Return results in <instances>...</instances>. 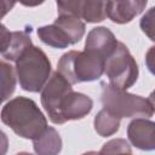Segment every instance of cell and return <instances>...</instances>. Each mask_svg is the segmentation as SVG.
<instances>
[{"label":"cell","instance_id":"5","mask_svg":"<svg viewBox=\"0 0 155 155\" xmlns=\"http://www.w3.org/2000/svg\"><path fill=\"white\" fill-rule=\"evenodd\" d=\"M101 101L103 109L114 116L122 117H150L154 114L153 107L148 99L142 96L117 90L107 82L101 84Z\"/></svg>","mask_w":155,"mask_h":155},{"label":"cell","instance_id":"13","mask_svg":"<svg viewBox=\"0 0 155 155\" xmlns=\"http://www.w3.org/2000/svg\"><path fill=\"white\" fill-rule=\"evenodd\" d=\"M107 17V1L80 0L79 18L87 23H98Z\"/></svg>","mask_w":155,"mask_h":155},{"label":"cell","instance_id":"10","mask_svg":"<svg viewBox=\"0 0 155 155\" xmlns=\"http://www.w3.org/2000/svg\"><path fill=\"white\" fill-rule=\"evenodd\" d=\"M147 4V0L107 1V17L116 24H126L142 13Z\"/></svg>","mask_w":155,"mask_h":155},{"label":"cell","instance_id":"4","mask_svg":"<svg viewBox=\"0 0 155 155\" xmlns=\"http://www.w3.org/2000/svg\"><path fill=\"white\" fill-rule=\"evenodd\" d=\"M105 61L86 51H69L61 56L57 71L70 84L91 82L104 74Z\"/></svg>","mask_w":155,"mask_h":155},{"label":"cell","instance_id":"7","mask_svg":"<svg viewBox=\"0 0 155 155\" xmlns=\"http://www.w3.org/2000/svg\"><path fill=\"white\" fill-rule=\"evenodd\" d=\"M117 45L119 41L110 29L107 27H96L87 34L85 51L107 61V58H109L116 50Z\"/></svg>","mask_w":155,"mask_h":155},{"label":"cell","instance_id":"20","mask_svg":"<svg viewBox=\"0 0 155 155\" xmlns=\"http://www.w3.org/2000/svg\"><path fill=\"white\" fill-rule=\"evenodd\" d=\"M148 101H149V103L151 104V107H153V110L155 111V90L149 94V98H148Z\"/></svg>","mask_w":155,"mask_h":155},{"label":"cell","instance_id":"22","mask_svg":"<svg viewBox=\"0 0 155 155\" xmlns=\"http://www.w3.org/2000/svg\"><path fill=\"white\" fill-rule=\"evenodd\" d=\"M16 155H33V154L27 153V151H22V153H18V154H16Z\"/></svg>","mask_w":155,"mask_h":155},{"label":"cell","instance_id":"8","mask_svg":"<svg viewBox=\"0 0 155 155\" xmlns=\"http://www.w3.org/2000/svg\"><path fill=\"white\" fill-rule=\"evenodd\" d=\"M127 138L137 149L155 150V121L145 117L133 119L127 126Z\"/></svg>","mask_w":155,"mask_h":155},{"label":"cell","instance_id":"12","mask_svg":"<svg viewBox=\"0 0 155 155\" xmlns=\"http://www.w3.org/2000/svg\"><path fill=\"white\" fill-rule=\"evenodd\" d=\"M36 33L39 39L47 46L54 48H67L69 45H71V41L67 33L54 23L39 27Z\"/></svg>","mask_w":155,"mask_h":155},{"label":"cell","instance_id":"11","mask_svg":"<svg viewBox=\"0 0 155 155\" xmlns=\"http://www.w3.org/2000/svg\"><path fill=\"white\" fill-rule=\"evenodd\" d=\"M33 148L36 155H58L62 150V138L54 127L48 126L39 138L33 140Z\"/></svg>","mask_w":155,"mask_h":155},{"label":"cell","instance_id":"19","mask_svg":"<svg viewBox=\"0 0 155 155\" xmlns=\"http://www.w3.org/2000/svg\"><path fill=\"white\" fill-rule=\"evenodd\" d=\"M145 65L148 70L155 75V46L149 47V50L145 53Z\"/></svg>","mask_w":155,"mask_h":155},{"label":"cell","instance_id":"9","mask_svg":"<svg viewBox=\"0 0 155 155\" xmlns=\"http://www.w3.org/2000/svg\"><path fill=\"white\" fill-rule=\"evenodd\" d=\"M1 56L7 61H17L30 46L31 39L25 31H10L4 24L0 27Z\"/></svg>","mask_w":155,"mask_h":155},{"label":"cell","instance_id":"6","mask_svg":"<svg viewBox=\"0 0 155 155\" xmlns=\"http://www.w3.org/2000/svg\"><path fill=\"white\" fill-rule=\"evenodd\" d=\"M104 73L109 80V85L122 91L132 87L138 80V64L124 42H119L113 54L107 58Z\"/></svg>","mask_w":155,"mask_h":155},{"label":"cell","instance_id":"14","mask_svg":"<svg viewBox=\"0 0 155 155\" xmlns=\"http://www.w3.org/2000/svg\"><path fill=\"white\" fill-rule=\"evenodd\" d=\"M53 23L67 33V35L71 41V45L78 44L85 35V23L74 16L58 15V17L54 19Z\"/></svg>","mask_w":155,"mask_h":155},{"label":"cell","instance_id":"2","mask_svg":"<svg viewBox=\"0 0 155 155\" xmlns=\"http://www.w3.org/2000/svg\"><path fill=\"white\" fill-rule=\"evenodd\" d=\"M1 121L17 136L36 139L47 130V120L38 104L23 96L10 99L1 109Z\"/></svg>","mask_w":155,"mask_h":155},{"label":"cell","instance_id":"18","mask_svg":"<svg viewBox=\"0 0 155 155\" xmlns=\"http://www.w3.org/2000/svg\"><path fill=\"white\" fill-rule=\"evenodd\" d=\"M139 27L142 31L155 42V6L147 10L139 21Z\"/></svg>","mask_w":155,"mask_h":155},{"label":"cell","instance_id":"21","mask_svg":"<svg viewBox=\"0 0 155 155\" xmlns=\"http://www.w3.org/2000/svg\"><path fill=\"white\" fill-rule=\"evenodd\" d=\"M82 155H99V151H87V153H84Z\"/></svg>","mask_w":155,"mask_h":155},{"label":"cell","instance_id":"3","mask_svg":"<svg viewBox=\"0 0 155 155\" xmlns=\"http://www.w3.org/2000/svg\"><path fill=\"white\" fill-rule=\"evenodd\" d=\"M15 69L22 90L34 93L42 91L52 75L48 57L41 48L34 45L16 61Z\"/></svg>","mask_w":155,"mask_h":155},{"label":"cell","instance_id":"1","mask_svg":"<svg viewBox=\"0 0 155 155\" xmlns=\"http://www.w3.org/2000/svg\"><path fill=\"white\" fill-rule=\"evenodd\" d=\"M41 104L48 119L56 125H62L71 120H81L93 108V101L81 92H75L71 85L58 71L52 73L42 88Z\"/></svg>","mask_w":155,"mask_h":155},{"label":"cell","instance_id":"15","mask_svg":"<svg viewBox=\"0 0 155 155\" xmlns=\"http://www.w3.org/2000/svg\"><path fill=\"white\" fill-rule=\"evenodd\" d=\"M120 120L119 117L114 116L105 109H102L97 113L93 120L94 131L101 137H109L116 133L120 128Z\"/></svg>","mask_w":155,"mask_h":155},{"label":"cell","instance_id":"17","mask_svg":"<svg viewBox=\"0 0 155 155\" xmlns=\"http://www.w3.org/2000/svg\"><path fill=\"white\" fill-rule=\"evenodd\" d=\"M99 155H132V149L126 139L115 138L103 144Z\"/></svg>","mask_w":155,"mask_h":155},{"label":"cell","instance_id":"16","mask_svg":"<svg viewBox=\"0 0 155 155\" xmlns=\"http://www.w3.org/2000/svg\"><path fill=\"white\" fill-rule=\"evenodd\" d=\"M1 99L7 101L16 90V69L6 63L1 62Z\"/></svg>","mask_w":155,"mask_h":155}]
</instances>
